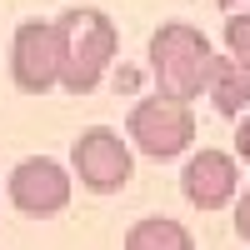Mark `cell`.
<instances>
[{"label": "cell", "instance_id": "6da1fadb", "mask_svg": "<svg viewBox=\"0 0 250 250\" xmlns=\"http://www.w3.org/2000/svg\"><path fill=\"white\" fill-rule=\"evenodd\" d=\"M55 25H60V85L70 95H90L120 50L115 20L95 5H75V10H60Z\"/></svg>", "mask_w": 250, "mask_h": 250}, {"label": "cell", "instance_id": "7a4b0ae2", "mask_svg": "<svg viewBox=\"0 0 250 250\" xmlns=\"http://www.w3.org/2000/svg\"><path fill=\"white\" fill-rule=\"evenodd\" d=\"M215 70V45L210 35L190 20H165V25L150 35V75L155 90L180 95V100H200L205 85H210Z\"/></svg>", "mask_w": 250, "mask_h": 250}, {"label": "cell", "instance_id": "3957f363", "mask_svg": "<svg viewBox=\"0 0 250 250\" xmlns=\"http://www.w3.org/2000/svg\"><path fill=\"white\" fill-rule=\"evenodd\" d=\"M125 140L135 145L140 155H150V160H175L190 150V140H195V110H190V100H180V95H145L130 105V120H125Z\"/></svg>", "mask_w": 250, "mask_h": 250}, {"label": "cell", "instance_id": "277c9868", "mask_svg": "<svg viewBox=\"0 0 250 250\" xmlns=\"http://www.w3.org/2000/svg\"><path fill=\"white\" fill-rule=\"evenodd\" d=\"M70 175L85 185L90 195H115L135 175V145L120 130H110V125H90V130H80L75 145H70Z\"/></svg>", "mask_w": 250, "mask_h": 250}, {"label": "cell", "instance_id": "5b68a950", "mask_svg": "<svg viewBox=\"0 0 250 250\" xmlns=\"http://www.w3.org/2000/svg\"><path fill=\"white\" fill-rule=\"evenodd\" d=\"M70 195H75V175L60 160H50V155L20 160L15 170H10V180H5V200L15 205L20 215H30V220L60 215L70 205Z\"/></svg>", "mask_w": 250, "mask_h": 250}, {"label": "cell", "instance_id": "8992f818", "mask_svg": "<svg viewBox=\"0 0 250 250\" xmlns=\"http://www.w3.org/2000/svg\"><path fill=\"white\" fill-rule=\"evenodd\" d=\"M10 80L25 95H50L60 85V25L25 20L10 40Z\"/></svg>", "mask_w": 250, "mask_h": 250}, {"label": "cell", "instance_id": "52a82bcc", "mask_svg": "<svg viewBox=\"0 0 250 250\" xmlns=\"http://www.w3.org/2000/svg\"><path fill=\"white\" fill-rule=\"evenodd\" d=\"M240 190V160L230 150H195L180 170V195L195 205V210H225Z\"/></svg>", "mask_w": 250, "mask_h": 250}, {"label": "cell", "instance_id": "ba28073f", "mask_svg": "<svg viewBox=\"0 0 250 250\" xmlns=\"http://www.w3.org/2000/svg\"><path fill=\"white\" fill-rule=\"evenodd\" d=\"M205 95H210V105H215L225 120L245 115V110H250V70L240 65V60H230V55H215V70H210Z\"/></svg>", "mask_w": 250, "mask_h": 250}, {"label": "cell", "instance_id": "9c48e42d", "mask_svg": "<svg viewBox=\"0 0 250 250\" xmlns=\"http://www.w3.org/2000/svg\"><path fill=\"white\" fill-rule=\"evenodd\" d=\"M125 245L130 250H190V230L170 215H140L130 230H125Z\"/></svg>", "mask_w": 250, "mask_h": 250}, {"label": "cell", "instance_id": "30bf717a", "mask_svg": "<svg viewBox=\"0 0 250 250\" xmlns=\"http://www.w3.org/2000/svg\"><path fill=\"white\" fill-rule=\"evenodd\" d=\"M225 55L250 70V10L240 5H230V15H225Z\"/></svg>", "mask_w": 250, "mask_h": 250}, {"label": "cell", "instance_id": "8fae6325", "mask_svg": "<svg viewBox=\"0 0 250 250\" xmlns=\"http://www.w3.org/2000/svg\"><path fill=\"white\" fill-rule=\"evenodd\" d=\"M235 205V215H230V225H235V235L250 245V185H245V190H240V200H230Z\"/></svg>", "mask_w": 250, "mask_h": 250}, {"label": "cell", "instance_id": "7c38bea8", "mask_svg": "<svg viewBox=\"0 0 250 250\" xmlns=\"http://www.w3.org/2000/svg\"><path fill=\"white\" fill-rule=\"evenodd\" d=\"M235 120H240V130H235V155L250 165V110H245V115H235Z\"/></svg>", "mask_w": 250, "mask_h": 250}, {"label": "cell", "instance_id": "4fadbf2b", "mask_svg": "<svg viewBox=\"0 0 250 250\" xmlns=\"http://www.w3.org/2000/svg\"><path fill=\"white\" fill-rule=\"evenodd\" d=\"M215 5H225V10H230V5H240V0H215Z\"/></svg>", "mask_w": 250, "mask_h": 250}]
</instances>
